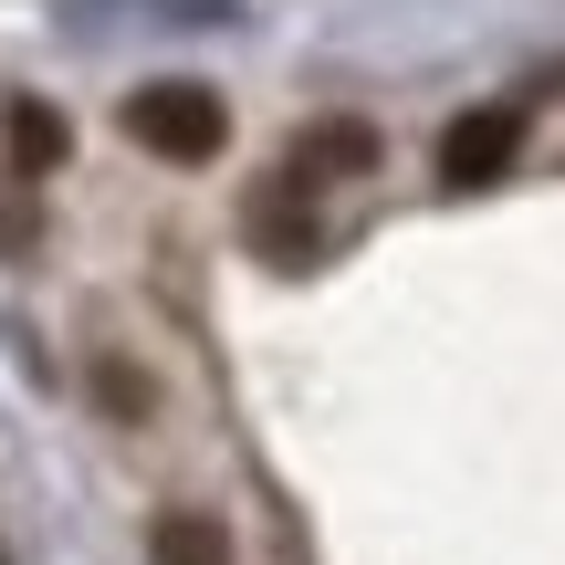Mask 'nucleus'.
Here are the masks:
<instances>
[{
	"mask_svg": "<svg viewBox=\"0 0 565 565\" xmlns=\"http://www.w3.org/2000/svg\"><path fill=\"white\" fill-rule=\"evenodd\" d=\"M126 137H137L147 158H168V168H200V158H221L231 116H221L210 84H137V95H126Z\"/></svg>",
	"mask_w": 565,
	"mask_h": 565,
	"instance_id": "nucleus-1",
	"label": "nucleus"
},
{
	"mask_svg": "<svg viewBox=\"0 0 565 565\" xmlns=\"http://www.w3.org/2000/svg\"><path fill=\"white\" fill-rule=\"evenodd\" d=\"M513 158H524V105H482V116H461L440 137V179L450 189H492Z\"/></svg>",
	"mask_w": 565,
	"mask_h": 565,
	"instance_id": "nucleus-2",
	"label": "nucleus"
},
{
	"mask_svg": "<svg viewBox=\"0 0 565 565\" xmlns=\"http://www.w3.org/2000/svg\"><path fill=\"white\" fill-rule=\"evenodd\" d=\"M377 168V137H366L356 116H335V126H303L294 147H282V189H324V179H366Z\"/></svg>",
	"mask_w": 565,
	"mask_h": 565,
	"instance_id": "nucleus-3",
	"label": "nucleus"
},
{
	"mask_svg": "<svg viewBox=\"0 0 565 565\" xmlns=\"http://www.w3.org/2000/svg\"><path fill=\"white\" fill-rule=\"evenodd\" d=\"M252 242H263V263H282V273H303V263H315V242H324V231H315V210H303V189H263V200H252Z\"/></svg>",
	"mask_w": 565,
	"mask_h": 565,
	"instance_id": "nucleus-4",
	"label": "nucleus"
},
{
	"mask_svg": "<svg viewBox=\"0 0 565 565\" xmlns=\"http://www.w3.org/2000/svg\"><path fill=\"white\" fill-rule=\"evenodd\" d=\"M0 147H11V168H21V179H53V168H63V147H74V126H63L42 95H21L11 116H0Z\"/></svg>",
	"mask_w": 565,
	"mask_h": 565,
	"instance_id": "nucleus-5",
	"label": "nucleus"
},
{
	"mask_svg": "<svg viewBox=\"0 0 565 565\" xmlns=\"http://www.w3.org/2000/svg\"><path fill=\"white\" fill-rule=\"evenodd\" d=\"M147 555L158 565H231V534L210 524V513H158V524H147Z\"/></svg>",
	"mask_w": 565,
	"mask_h": 565,
	"instance_id": "nucleus-6",
	"label": "nucleus"
}]
</instances>
